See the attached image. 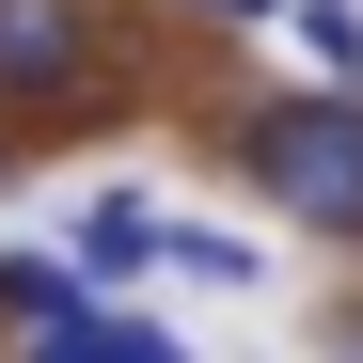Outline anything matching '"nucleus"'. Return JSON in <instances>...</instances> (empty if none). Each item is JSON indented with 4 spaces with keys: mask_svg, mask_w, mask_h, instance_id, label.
<instances>
[{
    "mask_svg": "<svg viewBox=\"0 0 363 363\" xmlns=\"http://www.w3.org/2000/svg\"><path fill=\"white\" fill-rule=\"evenodd\" d=\"M237 174H253L300 237H363V95L316 79V95L253 111V127H237Z\"/></svg>",
    "mask_w": 363,
    "mask_h": 363,
    "instance_id": "obj_1",
    "label": "nucleus"
},
{
    "mask_svg": "<svg viewBox=\"0 0 363 363\" xmlns=\"http://www.w3.org/2000/svg\"><path fill=\"white\" fill-rule=\"evenodd\" d=\"M95 79V0H0V111Z\"/></svg>",
    "mask_w": 363,
    "mask_h": 363,
    "instance_id": "obj_2",
    "label": "nucleus"
},
{
    "mask_svg": "<svg viewBox=\"0 0 363 363\" xmlns=\"http://www.w3.org/2000/svg\"><path fill=\"white\" fill-rule=\"evenodd\" d=\"M16 347H32V363H190L158 316H111V300H79L64 332H16Z\"/></svg>",
    "mask_w": 363,
    "mask_h": 363,
    "instance_id": "obj_3",
    "label": "nucleus"
},
{
    "mask_svg": "<svg viewBox=\"0 0 363 363\" xmlns=\"http://www.w3.org/2000/svg\"><path fill=\"white\" fill-rule=\"evenodd\" d=\"M79 284H127V269H158V206H127V190H111V206H79V253H64Z\"/></svg>",
    "mask_w": 363,
    "mask_h": 363,
    "instance_id": "obj_4",
    "label": "nucleus"
},
{
    "mask_svg": "<svg viewBox=\"0 0 363 363\" xmlns=\"http://www.w3.org/2000/svg\"><path fill=\"white\" fill-rule=\"evenodd\" d=\"M79 300H95V284H79L64 253H0V316H16V332H64Z\"/></svg>",
    "mask_w": 363,
    "mask_h": 363,
    "instance_id": "obj_5",
    "label": "nucleus"
},
{
    "mask_svg": "<svg viewBox=\"0 0 363 363\" xmlns=\"http://www.w3.org/2000/svg\"><path fill=\"white\" fill-rule=\"evenodd\" d=\"M284 32H300L316 79H363V16H347V0H284Z\"/></svg>",
    "mask_w": 363,
    "mask_h": 363,
    "instance_id": "obj_6",
    "label": "nucleus"
},
{
    "mask_svg": "<svg viewBox=\"0 0 363 363\" xmlns=\"http://www.w3.org/2000/svg\"><path fill=\"white\" fill-rule=\"evenodd\" d=\"M332 363H363V316H332Z\"/></svg>",
    "mask_w": 363,
    "mask_h": 363,
    "instance_id": "obj_7",
    "label": "nucleus"
},
{
    "mask_svg": "<svg viewBox=\"0 0 363 363\" xmlns=\"http://www.w3.org/2000/svg\"><path fill=\"white\" fill-rule=\"evenodd\" d=\"M206 16H284V0H206Z\"/></svg>",
    "mask_w": 363,
    "mask_h": 363,
    "instance_id": "obj_8",
    "label": "nucleus"
}]
</instances>
